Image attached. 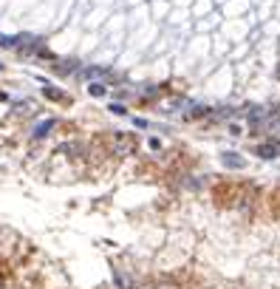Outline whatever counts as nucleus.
I'll return each instance as SVG.
<instances>
[{
  "label": "nucleus",
  "mask_w": 280,
  "mask_h": 289,
  "mask_svg": "<svg viewBox=\"0 0 280 289\" xmlns=\"http://www.w3.org/2000/svg\"><path fill=\"white\" fill-rule=\"evenodd\" d=\"M133 136H127V133H116V136H113V151L116 153H130L133 151Z\"/></svg>",
  "instance_id": "obj_1"
},
{
  "label": "nucleus",
  "mask_w": 280,
  "mask_h": 289,
  "mask_svg": "<svg viewBox=\"0 0 280 289\" xmlns=\"http://www.w3.org/2000/svg\"><path fill=\"white\" fill-rule=\"evenodd\" d=\"M221 162H224L226 167H232V170H241V167L247 164V159L238 156V153H232V151H226V153H221Z\"/></svg>",
  "instance_id": "obj_2"
},
{
  "label": "nucleus",
  "mask_w": 280,
  "mask_h": 289,
  "mask_svg": "<svg viewBox=\"0 0 280 289\" xmlns=\"http://www.w3.org/2000/svg\"><path fill=\"white\" fill-rule=\"evenodd\" d=\"M258 156L260 159H275V156H280V145H258Z\"/></svg>",
  "instance_id": "obj_3"
},
{
  "label": "nucleus",
  "mask_w": 280,
  "mask_h": 289,
  "mask_svg": "<svg viewBox=\"0 0 280 289\" xmlns=\"http://www.w3.org/2000/svg\"><path fill=\"white\" fill-rule=\"evenodd\" d=\"M54 125H57L54 119H45V122H40V125H37V130H34V139H43V136H45V133H48V130H51Z\"/></svg>",
  "instance_id": "obj_4"
},
{
  "label": "nucleus",
  "mask_w": 280,
  "mask_h": 289,
  "mask_svg": "<svg viewBox=\"0 0 280 289\" xmlns=\"http://www.w3.org/2000/svg\"><path fill=\"white\" fill-rule=\"evenodd\" d=\"M43 94L48 96V99H54V102H62V99H65V94H62V91H57V88H48V85L43 88Z\"/></svg>",
  "instance_id": "obj_5"
},
{
  "label": "nucleus",
  "mask_w": 280,
  "mask_h": 289,
  "mask_svg": "<svg viewBox=\"0 0 280 289\" xmlns=\"http://www.w3.org/2000/svg\"><path fill=\"white\" fill-rule=\"evenodd\" d=\"M113 278H116V284L122 289H133V284H130V278L127 275H122V272H113Z\"/></svg>",
  "instance_id": "obj_6"
},
{
  "label": "nucleus",
  "mask_w": 280,
  "mask_h": 289,
  "mask_svg": "<svg viewBox=\"0 0 280 289\" xmlns=\"http://www.w3.org/2000/svg\"><path fill=\"white\" fill-rule=\"evenodd\" d=\"M88 91H91V96H105V85L102 82H91Z\"/></svg>",
  "instance_id": "obj_7"
},
{
  "label": "nucleus",
  "mask_w": 280,
  "mask_h": 289,
  "mask_svg": "<svg viewBox=\"0 0 280 289\" xmlns=\"http://www.w3.org/2000/svg\"><path fill=\"white\" fill-rule=\"evenodd\" d=\"M111 111H113L116 116H124V108H122V105H111Z\"/></svg>",
  "instance_id": "obj_8"
},
{
  "label": "nucleus",
  "mask_w": 280,
  "mask_h": 289,
  "mask_svg": "<svg viewBox=\"0 0 280 289\" xmlns=\"http://www.w3.org/2000/svg\"><path fill=\"white\" fill-rule=\"evenodd\" d=\"M229 133H232V136H241L244 130H241V125H229Z\"/></svg>",
  "instance_id": "obj_9"
},
{
  "label": "nucleus",
  "mask_w": 280,
  "mask_h": 289,
  "mask_svg": "<svg viewBox=\"0 0 280 289\" xmlns=\"http://www.w3.org/2000/svg\"><path fill=\"white\" fill-rule=\"evenodd\" d=\"M0 71H3V63H0Z\"/></svg>",
  "instance_id": "obj_10"
}]
</instances>
